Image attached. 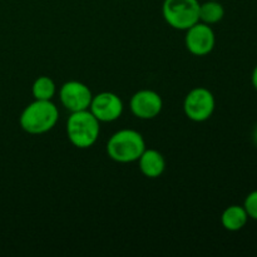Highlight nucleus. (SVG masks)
Listing matches in <instances>:
<instances>
[{
    "label": "nucleus",
    "mask_w": 257,
    "mask_h": 257,
    "mask_svg": "<svg viewBox=\"0 0 257 257\" xmlns=\"http://www.w3.org/2000/svg\"><path fill=\"white\" fill-rule=\"evenodd\" d=\"M146 142L143 136L135 130H120L110 136L107 142V153L110 160L118 163H132L138 161Z\"/></svg>",
    "instance_id": "f03ea898"
},
{
    "label": "nucleus",
    "mask_w": 257,
    "mask_h": 257,
    "mask_svg": "<svg viewBox=\"0 0 257 257\" xmlns=\"http://www.w3.org/2000/svg\"><path fill=\"white\" fill-rule=\"evenodd\" d=\"M130 108L133 115L140 119H153L158 117L162 110L163 100L155 90L142 89L132 95Z\"/></svg>",
    "instance_id": "1a4fd4ad"
},
{
    "label": "nucleus",
    "mask_w": 257,
    "mask_h": 257,
    "mask_svg": "<svg viewBox=\"0 0 257 257\" xmlns=\"http://www.w3.org/2000/svg\"><path fill=\"white\" fill-rule=\"evenodd\" d=\"M216 100L211 90L205 87L193 88L183 100V110L188 119L193 122H205L212 117Z\"/></svg>",
    "instance_id": "39448f33"
},
{
    "label": "nucleus",
    "mask_w": 257,
    "mask_h": 257,
    "mask_svg": "<svg viewBox=\"0 0 257 257\" xmlns=\"http://www.w3.org/2000/svg\"><path fill=\"white\" fill-rule=\"evenodd\" d=\"M251 82H252L253 88L257 90V65L253 68L252 70V75H251Z\"/></svg>",
    "instance_id": "2eb2a0df"
},
{
    "label": "nucleus",
    "mask_w": 257,
    "mask_h": 257,
    "mask_svg": "<svg viewBox=\"0 0 257 257\" xmlns=\"http://www.w3.org/2000/svg\"><path fill=\"white\" fill-rule=\"evenodd\" d=\"M59 110L52 100L35 99L24 108L19 117L20 127L29 135H43L55 127Z\"/></svg>",
    "instance_id": "f257e3e1"
},
{
    "label": "nucleus",
    "mask_w": 257,
    "mask_h": 257,
    "mask_svg": "<svg viewBox=\"0 0 257 257\" xmlns=\"http://www.w3.org/2000/svg\"><path fill=\"white\" fill-rule=\"evenodd\" d=\"M99 123L89 109L70 113L67 120L68 140L74 147L80 150L92 147L99 137Z\"/></svg>",
    "instance_id": "7ed1b4c3"
},
{
    "label": "nucleus",
    "mask_w": 257,
    "mask_h": 257,
    "mask_svg": "<svg viewBox=\"0 0 257 257\" xmlns=\"http://www.w3.org/2000/svg\"><path fill=\"white\" fill-rule=\"evenodd\" d=\"M162 15L173 29L187 30L200 22V3L198 0H165Z\"/></svg>",
    "instance_id": "20e7f679"
},
{
    "label": "nucleus",
    "mask_w": 257,
    "mask_h": 257,
    "mask_svg": "<svg viewBox=\"0 0 257 257\" xmlns=\"http://www.w3.org/2000/svg\"><path fill=\"white\" fill-rule=\"evenodd\" d=\"M185 44L188 52L197 57L210 54L216 44V35L212 28L202 22L196 23L186 30Z\"/></svg>",
    "instance_id": "423d86ee"
},
{
    "label": "nucleus",
    "mask_w": 257,
    "mask_h": 257,
    "mask_svg": "<svg viewBox=\"0 0 257 257\" xmlns=\"http://www.w3.org/2000/svg\"><path fill=\"white\" fill-rule=\"evenodd\" d=\"M243 207H245L246 212H247L248 218L257 221V190L252 191L248 193L243 202Z\"/></svg>",
    "instance_id": "4468645a"
},
{
    "label": "nucleus",
    "mask_w": 257,
    "mask_h": 257,
    "mask_svg": "<svg viewBox=\"0 0 257 257\" xmlns=\"http://www.w3.org/2000/svg\"><path fill=\"white\" fill-rule=\"evenodd\" d=\"M32 93L34 99L52 100L57 93V85L52 78L42 75V77L37 78L33 83Z\"/></svg>",
    "instance_id": "ddd939ff"
},
{
    "label": "nucleus",
    "mask_w": 257,
    "mask_h": 257,
    "mask_svg": "<svg viewBox=\"0 0 257 257\" xmlns=\"http://www.w3.org/2000/svg\"><path fill=\"white\" fill-rule=\"evenodd\" d=\"M225 17L223 5L218 0H207L200 4V22L212 25L221 22Z\"/></svg>",
    "instance_id": "f8f14e48"
},
{
    "label": "nucleus",
    "mask_w": 257,
    "mask_h": 257,
    "mask_svg": "<svg viewBox=\"0 0 257 257\" xmlns=\"http://www.w3.org/2000/svg\"><path fill=\"white\" fill-rule=\"evenodd\" d=\"M93 94L88 85L78 80L65 82L59 89V99L63 107L70 113L89 108Z\"/></svg>",
    "instance_id": "0eeeda50"
},
{
    "label": "nucleus",
    "mask_w": 257,
    "mask_h": 257,
    "mask_svg": "<svg viewBox=\"0 0 257 257\" xmlns=\"http://www.w3.org/2000/svg\"><path fill=\"white\" fill-rule=\"evenodd\" d=\"M248 221V215L245 207L240 205H231L221 215V223L223 228L231 232L242 230Z\"/></svg>",
    "instance_id": "9b49d317"
},
{
    "label": "nucleus",
    "mask_w": 257,
    "mask_h": 257,
    "mask_svg": "<svg viewBox=\"0 0 257 257\" xmlns=\"http://www.w3.org/2000/svg\"><path fill=\"white\" fill-rule=\"evenodd\" d=\"M122 99L115 93L102 92L93 95L92 102L88 109L99 122H114L123 113Z\"/></svg>",
    "instance_id": "6e6552de"
},
{
    "label": "nucleus",
    "mask_w": 257,
    "mask_h": 257,
    "mask_svg": "<svg viewBox=\"0 0 257 257\" xmlns=\"http://www.w3.org/2000/svg\"><path fill=\"white\" fill-rule=\"evenodd\" d=\"M252 140H253V142H255V145L257 146V125H256L255 130H253V132H252Z\"/></svg>",
    "instance_id": "dca6fc26"
},
{
    "label": "nucleus",
    "mask_w": 257,
    "mask_h": 257,
    "mask_svg": "<svg viewBox=\"0 0 257 257\" xmlns=\"http://www.w3.org/2000/svg\"><path fill=\"white\" fill-rule=\"evenodd\" d=\"M138 166L142 172L148 178H158L163 175L166 170V160L161 152L152 148H146L141 157L138 158Z\"/></svg>",
    "instance_id": "9d476101"
}]
</instances>
